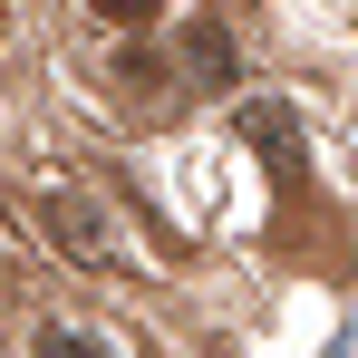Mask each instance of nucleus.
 <instances>
[{
    "label": "nucleus",
    "instance_id": "1",
    "mask_svg": "<svg viewBox=\"0 0 358 358\" xmlns=\"http://www.w3.org/2000/svg\"><path fill=\"white\" fill-rule=\"evenodd\" d=\"M242 136H252V145L271 155V175H281V184L300 175V136H291V107H271V97H262V107H242Z\"/></svg>",
    "mask_w": 358,
    "mask_h": 358
},
{
    "label": "nucleus",
    "instance_id": "2",
    "mask_svg": "<svg viewBox=\"0 0 358 358\" xmlns=\"http://www.w3.org/2000/svg\"><path fill=\"white\" fill-rule=\"evenodd\" d=\"M49 223H59V242H68V252H87V262L107 252V223H97L87 203H49Z\"/></svg>",
    "mask_w": 358,
    "mask_h": 358
},
{
    "label": "nucleus",
    "instance_id": "3",
    "mask_svg": "<svg viewBox=\"0 0 358 358\" xmlns=\"http://www.w3.org/2000/svg\"><path fill=\"white\" fill-rule=\"evenodd\" d=\"M184 49H194V78H233V39H223L213 20H203V29H194Z\"/></svg>",
    "mask_w": 358,
    "mask_h": 358
},
{
    "label": "nucleus",
    "instance_id": "4",
    "mask_svg": "<svg viewBox=\"0 0 358 358\" xmlns=\"http://www.w3.org/2000/svg\"><path fill=\"white\" fill-rule=\"evenodd\" d=\"M39 358H126V349H117V339H87V329H49Z\"/></svg>",
    "mask_w": 358,
    "mask_h": 358
},
{
    "label": "nucleus",
    "instance_id": "5",
    "mask_svg": "<svg viewBox=\"0 0 358 358\" xmlns=\"http://www.w3.org/2000/svg\"><path fill=\"white\" fill-rule=\"evenodd\" d=\"M87 10H97V20H155L165 0H87Z\"/></svg>",
    "mask_w": 358,
    "mask_h": 358
}]
</instances>
